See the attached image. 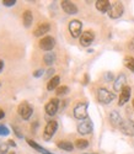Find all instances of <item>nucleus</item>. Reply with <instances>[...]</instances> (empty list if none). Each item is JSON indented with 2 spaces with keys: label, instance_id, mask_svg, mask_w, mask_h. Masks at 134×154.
I'll return each instance as SVG.
<instances>
[{
  "label": "nucleus",
  "instance_id": "f257e3e1",
  "mask_svg": "<svg viewBox=\"0 0 134 154\" xmlns=\"http://www.w3.org/2000/svg\"><path fill=\"white\" fill-rule=\"evenodd\" d=\"M114 97H116V95L105 88H100L97 90V100H99V102H101L103 105H107V104H110V102H112Z\"/></svg>",
  "mask_w": 134,
  "mask_h": 154
},
{
  "label": "nucleus",
  "instance_id": "f03ea898",
  "mask_svg": "<svg viewBox=\"0 0 134 154\" xmlns=\"http://www.w3.org/2000/svg\"><path fill=\"white\" fill-rule=\"evenodd\" d=\"M17 112L23 120H29L33 113V107L29 104V102H21L17 107Z\"/></svg>",
  "mask_w": 134,
  "mask_h": 154
},
{
  "label": "nucleus",
  "instance_id": "7ed1b4c3",
  "mask_svg": "<svg viewBox=\"0 0 134 154\" xmlns=\"http://www.w3.org/2000/svg\"><path fill=\"white\" fill-rule=\"evenodd\" d=\"M74 116L78 120H86L87 119V104L86 102H79L74 107Z\"/></svg>",
  "mask_w": 134,
  "mask_h": 154
},
{
  "label": "nucleus",
  "instance_id": "20e7f679",
  "mask_svg": "<svg viewBox=\"0 0 134 154\" xmlns=\"http://www.w3.org/2000/svg\"><path fill=\"white\" fill-rule=\"evenodd\" d=\"M123 12H124V8H123L122 3L117 2V3H113L111 5V9L108 11V16L111 19H118L123 15Z\"/></svg>",
  "mask_w": 134,
  "mask_h": 154
},
{
  "label": "nucleus",
  "instance_id": "39448f33",
  "mask_svg": "<svg viewBox=\"0 0 134 154\" xmlns=\"http://www.w3.org/2000/svg\"><path fill=\"white\" fill-rule=\"evenodd\" d=\"M81 30H83V23L80 22L79 20H73L69 22V31L72 37L78 38L81 36Z\"/></svg>",
  "mask_w": 134,
  "mask_h": 154
},
{
  "label": "nucleus",
  "instance_id": "423d86ee",
  "mask_svg": "<svg viewBox=\"0 0 134 154\" xmlns=\"http://www.w3.org/2000/svg\"><path fill=\"white\" fill-rule=\"evenodd\" d=\"M92 121L87 117L86 120H83V122H80L78 125V132L80 134H90L92 132Z\"/></svg>",
  "mask_w": 134,
  "mask_h": 154
},
{
  "label": "nucleus",
  "instance_id": "0eeeda50",
  "mask_svg": "<svg viewBox=\"0 0 134 154\" xmlns=\"http://www.w3.org/2000/svg\"><path fill=\"white\" fill-rule=\"evenodd\" d=\"M57 128H58V123L57 121H49L47 123V126L44 127V132H43V138L46 140L50 139L53 136H54V133L57 132Z\"/></svg>",
  "mask_w": 134,
  "mask_h": 154
},
{
  "label": "nucleus",
  "instance_id": "6e6552de",
  "mask_svg": "<svg viewBox=\"0 0 134 154\" xmlns=\"http://www.w3.org/2000/svg\"><path fill=\"white\" fill-rule=\"evenodd\" d=\"M54 46H56V40L50 36H46L39 41V48L43 51H52Z\"/></svg>",
  "mask_w": 134,
  "mask_h": 154
},
{
  "label": "nucleus",
  "instance_id": "1a4fd4ad",
  "mask_svg": "<svg viewBox=\"0 0 134 154\" xmlns=\"http://www.w3.org/2000/svg\"><path fill=\"white\" fill-rule=\"evenodd\" d=\"M120 131L127 136H134V121L132 120H126L120 123L119 126Z\"/></svg>",
  "mask_w": 134,
  "mask_h": 154
},
{
  "label": "nucleus",
  "instance_id": "9d476101",
  "mask_svg": "<svg viewBox=\"0 0 134 154\" xmlns=\"http://www.w3.org/2000/svg\"><path fill=\"white\" fill-rule=\"evenodd\" d=\"M93 38H95V35H93L92 31H85L81 33V36H80V45L84 46V47H87L92 43Z\"/></svg>",
  "mask_w": 134,
  "mask_h": 154
},
{
  "label": "nucleus",
  "instance_id": "9b49d317",
  "mask_svg": "<svg viewBox=\"0 0 134 154\" xmlns=\"http://www.w3.org/2000/svg\"><path fill=\"white\" fill-rule=\"evenodd\" d=\"M60 4H62V9L68 15H75V14H78V8H76V5L74 3L68 2V0H63Z\"/></svg>",
  "mask_w": 134,
  "mask_h": 154
},
{
  "label": "nucleus",
  "instance_id": "f8f14e48",
  "mask_svg": "<svg viewBox=\"0 0 134 154\" xmlns=\"http://www.w3.org/2000/svg\"><path fill=\"white\" fill-rule=\"evenodd\" d=\"M58 107H59V100L58 99H50L49 102L46 105V112H47V115H50V116L56 115L57 111H58Z\"/></svg>",
  "mask_w": 134,
  "mask_h": 154
},
{
  "label": "nucleus",
  "instance_id": "ddd939ff",
  "mask_svg": "<svg viewBox=\"0 0 134 154\" xmlns=\"http://www.w3.org/2000/svg\"><path fill=\"white\" fill-rule=\"evenodd\" d=\"M130 86L126 85L123 89H122V91H120V95H119V101H118V105L119 106H123L126 102L129 100L130 97Z\"/></svg>",
  "mask_w": 134,
  "mask_h": 154
},
{
  "label": "nucleus",
  "instance_id": "4468645a",
  "mask_svg": "<svg viewBox=\"0 0 134 154\" xmlns=\"http://www.w3.org/2000/svg\"><path fill=\"white\" fill-rule=\"evenodd\" d=\"M126 83H127V78L124 74H119L117 76V79L114 80L113 83V89L114 91H122V89L126 86Z\"/></svg>",
  "mask_w": 134,
  "mask_h": 154
},
{
  "label": "nucleus",
  "instance_id": "2eb2a0df",
  "mask_svg": "<svg viewBox=\"0 0 134 154\" xmlns=\"http://www.w3.org/2000/svg\"><path fill=\"white\" fill-rule=\"evenodd\" d=\"M49 30H50V25H49L48 22H42V23H39L38 26L35 29L33 35H35L36 37H41V36H43L44 33H47Z\"/></svg>",
  "mask_w": 134,
  "mask_h": 154
},
{
  "label": "nucleus",
  "instance_id": "dca6fc26",
  "mask_svg": "<svg viewBox=\"0 0 134 154\" xmlns=\"http://www.w3.org/2000/svg\"><path fill=\"white\" fill-rule=\"evenodd\" d=\"M111 3L108 0H97L96 2V9L101 12H108L111 9Z\"/></svg>",
  "mask_w": 134,
  "mask_h": 154
},
{
  "label": "nucleus",
  "instance_id": "f3484780",
  "mask_svg": "<svg viewBox=\"0 0 134 154\" xmlns=\"http://www.w3.org/2000/svg\"><path fill=\"white\" fill-rule=\"evenodd\" d=\"M110 121H111V123H112L114 127H119L120 123L123 122L122 117L119 116V113H118L117 111H112V112L110 113Z\"/></svg>",
  "mask_w": 134,
  "mask_h": 154
},
{
  "label": "nucleus",
  "instance_id": "a211bd4d",
  "mask_svg": "<svg viewBox=\"0 0 134 154\" xmlns=\"http://www.w3.org/2000/svg\"><path fill=\"white\" fill-rule=\"evenodd\" d=\"M22 21H23V26L25 27H30L33 21V15L30 10H26L22 15Z\"/></svg>",
  "mask_w": 134,
  "mask_h": 154
},
{
  "label": "nucleus",
  "instance_id": "6ab92c4d",
  "mask_svg": "<svg viewBox=\"0 0 134 154\" xmlns=\"http://www.w3.org/2000/svg\"><path fill=\"white\" fill-rule=\"evenodd\" d=\"M59 82H60V78L58 75H56V76H53V78L48 82V84H47V89L49 91H52V90H54V89L59 85Z\"/></svg>",
  "mask_w": 134,
  "mask_h": 154
},
{
  "label": "nucleus",
  "instance_id": "aec40b11",
  "mask_svg": "<svg viewBox=\"0 0 134 154\" xmlns=\"http://www.w3.org/2000/svg\"><path fill=\"white\" fill-rule=\"evenodd\" d=\"M57 147L60 148V149H64L66 152H72L74 149V146L70 142H68V140H59V142L57 143Z\"/></svg>",
  "mask_w": 134,
  "mask_h": 154
},
{
  "label": "nucleus",
  "instance_id": "412c9836",
  "mask_svg": "<svg viewBox=\"0 0 134 154\" xmlns=\"http://www.w3.org/2000/svg\"><path fill=\"white\" fill-rule=\"evenodd\" d=\"M43 60H44V63L47 64V66H52V64L56 62V54L53 53V52L46 53L44 57H43Z\"/></svg>",
  "mask_w": 134,
  "mask_h": 154
},
{
  "label": "nucleus",
  "instance_id": "4be33fe9",
  "mask_svg": "<svg viewBox=\"0 0 134 154\" xmlns=\"http://www.w3.org/2000/svg\"><path fill=\"white\" fill-rule=\"evenodd\" d=\"M26 142H27V144L30 146V147H32V148H35L36 150H38V152H42V153H44V152H47L43 147H41L39 144H37L35 140H32V139H26Z\"/></svg>",
  "mask_w": 134,
  "mask_h": 154
},
{
  "label": "nucleus",
  "instance_id": "5701e85b",
  "mask_svg": "<svg viewBox=\"0 0 134 154\" xmlns=\"http://www.w3.org/2000/svg\"><path fill=\"white\" fill-rule=\"evenodd\" d=\"M124 66H126L129 70L134 72V58H133V57H126V58H124Z\"/></svg>",
  "mask_w": 134,
  "mask_h": 154
},
{
  "label": "nucleus",
  "instance_id": "b1692460",
  "mask_svg": "<svg viewBox=\"0 0 134 154\" xmlns=\"http://www.w3.org/2000/svg\"><path fill=\"white\" fill-rule=\"evenodd\" d=\"M75 147L78 149H85V148L89 147V142L86 139H78L75 142Z\"/></svg>",
  "mask_w": 134,
  "mask_h": 154
},
{
  "label": "nucleus",
  "instance_id": "393cba45",
  "mask_svg": "<svg viewBox=\"0 0 134 154\" xmlns=\"http://www.w3.org/2000/svg\"><path fill=\"white\" fill-rule=\"evenodd\" d=\"M69 93V88L68 86H59L57 89V95H65Z\"/></svg>",
  "mask_w": 134,
  "mask_h": 154
},
{
  "label": "nucleus",
  "instance_id": "a878e982",
  "mask_svg": "<svg viewBox=\"0 0 134 154\" xmlns=\"http://www.w3.org/2000/svg\"><path fill=\"white\" fill-rule=\"evenodd\" d=\"M9 149V144L8 143H2L0 142V154H6Z\"/></svg>",
  "mask_w": 134,
  "mask_h": 154
},
{
  "label": "nucleus",
  "instance_id": "bb28decb",
  "mask_svg": "<svg viewBox=\"0 0 134 154\" xmlns=\"http://www.w3.org/2000/svg\"><path fill=\"white\" fill-rule=\"evenodd\" d=\"M9 133H10L9 128L5 127L4 125H0V136H8Z\"/></svg>",
  "mask_w": 134,
  "mask_h": 154
},
{
  "label": "nucleus",
  "instance_id": "cd10ccee",
  "mask_svg": "<svg viewBox=\"0 0 134 154\" xmlns=\"http://www.w3.org/2000/svg\"><path fill=\"white\" fill-rule=\"evenodd\" d=\"M3 4H4L5 6H14V5L16 4V0H4Z\"/></svg>",
  "mask_w": 134,
  "mask_h": 154
},
{
  "label": "nucleus",
  "instance_id": "c85d7f7f",
  "mask_svg": "<svg viewBox=\"0 0 134 154\" xmlns=\"http://www.w3.org/2000/svg\"><path fill=\"white\" fill-rule=\"evenodd\" d=\"M12 130H14V131H15V134H16V136H17L19 138H22V137H23V134L21 133V131L19 130V128H17L16 126H12Z\"/></svg>",
  "mask_w": 134,
  "mask_h": 154
},
{
  "label": "nucleus",
  "instance_id": "c756f323",
  "mask_svg": "<svg viewBox=\"0 0 134 154\" xmlns=\"http://www.w3.org/2000/svg\"><path fill=\"white\" fill-rule=\"evenodd\" d=\"M42 74H43V69H38L33 73V76L35 78H39V76H42Z\"/></svg>",
  "mask_w": 134,
  "mask_h": 154
},
{
  "label": "nucleus",
  "instance_id": "7c9ffc66",
  "mask_svg": "<svg viewBox=\"0 0 134 154\" xmlns=\"http://www.w3.org/2000/svg\"><path fill=\"white\" fill-rule=\"evenodd\" d=\"M128 47H129V49H130V51H133V52H134V38H133V40L129 42V46H128Z\"/></svg>",
  "mask_w": 134,
  "mask_h": 154
},
{
  "label": "nucleus",
  "instance_id": "2f4dec72",
  "mask_svg": "<svg viewBox=\"0 0 134 154\" xmlns=\"http://www.w3.org/2000/svg\"><path fill=\"white\" fill-rule=\"evenodd\" d=\"M106 79H107V80H112V79H113L112 73H106Z\"/></svg>",
  "mask_w": 134,
  "mask_h": 154
},
{
  "label": "nucleus",
  "instance_id": "473e14b6",
  "mask_svg": "<svg viewBox=\"0 0 134 154\" xmlns=\"http://www.w3.org/2000/svg\"><path fill=\"white\" fill-rule=\"evenodd\" d=\"M53 73H54V69H53V68L48 69V72H47V76H50V75H53Z\"/></svg>",
  "mask_w": 134,
  "mask_h": 154
},
{
  "label": "nucleus",
  "instance_id": "72a5a7b5",
  "mask_svg": "<svg viewBox=\"0 0 134 154\" xmlns=\"http://www.w3.org/2000/svg\"><path fill=\"white\" fill-rule=\"evenodd\" d=\"M8 144L11 146V147H16V143L14 142V140H8Z\"/></svg>",
  "mask_w": 134,
  "mask_h": 154
},
{
  "label": "nucleus",
  "instance_id": "f704fd0d",
  "mask_svg": "<svg viewBox=\"0 0 134 154\" xmlns=\"http://www.w3.org/2000/svg\"><path fill=\"white\" fill-rule=\"evenodd\" d=\"M4 116H5V112H4V110H3V109H0V120H2Z\"/></svg>",
  "mask_w": 134,
  "mask_h": 154
},
{
  "label": "nucleus",
  "instance_id": "c9c22d12",
  "mask_svg": "<svg viewBox=\"0 0 134 154\" xmlns=\"http://www.w3.org/2000/svg\"><path fill=\"white\" fill-rule=\"evenodd\" d=\"M3 68H4V62L0 59V73H2V70H3Z\"/></svg>",
  "mask_w": 134,
  "mask_h": 154
},
{
  "label": "nucleus",
  "instance_id": "e433bc0d",
  "mask_svg": "<svg viewBox=\"0 0 134 154\" xmlns=\"http://www.w3.org/2000/svg\"><path fill=\"white\" fill-rule=\"evenodd\" d=\"M43 154H52V153H49V152H44Z\"/></svg>",
  "mask_w": 134,
  "mask_h": 154
},
{
  "label": "nucleus",
  "instance_id": "4c0bfd02",
  "mask_svg": "<svg viewBox=\"0 0 134 154\" xmlns=\"http://www.w3.org/2000/svg\"><path fill=\"white\" fill-rule=\"evenodd\" d=\"M9 154H15V152H11V153H9Z\"/></svg>",
  "mask_w": 134,
  "mask_h": 154
},
{
  "label": "nucleus",
  "instance_id": "58836bf2",
  "mask_svg": "<svg viewBox=\"0 0 134 154\" xmlns=\"http://www.w3.org/2000/svg\"><path fill=\"white\" fill-rule=\"evenodd\" d=\"M133 107H134V99H133Z\"/></svg>",
  "mask_w": 134,
  "mask_h": 154
}]
</instances>
